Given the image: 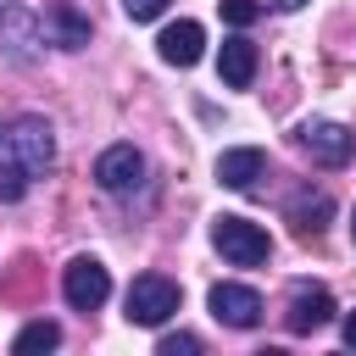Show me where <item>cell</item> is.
Masks as SVG:
<instances>
[{
  "label": "cell",
  "instance_id": "1",
  "mask_svg": "<svg viewBox=\"0 0 356 356\" xmlns=\"http://www.w3.org/2000/svg\"><path fill=\"white\" fill-rule=\"evenodd\" d=\"M211 245H217V256H222L228 267H261V261L273 256L267 228H256V222H250V217H239V211L211 217Z\"/></svg>",
  "mask_w": 356,
  "mask_h": 356
},
{
  "label": "cell",
  "instance_id": "2",
  "mask_svg": "<svg viewBox=\"0 0 356 356\" xmlns=\"http://www.w3.org/2000/svg\"><path fill=\"white\" fill-rule=\"evenodd\" d=\"M178 300H184V295H178L172 278H161V273H139V278L128 284V300H122L128 312H122V317L139 323V328H161L167 317H178Z\"/></svg>",
  "mask_w": 356,
  "mask_h": 356
},
{
  "label": "cell",
  "instance_id": "3",
  "mask_svg": "<svg viewBox=\"0 0 356 356\" xmlns=\"http://www.w3.org/2000/svg\"><path fill=\"white\" fill-rule=\"evenodd\" d=\"M6 150L33 172V178H44L50 167H56V128L39 117V111H22L17 122H11V139H6Z\"/></svg>",
  "mask_w": 356,
  "mask_h": 356
},
{
  "label": "cell",
  "instance_id": "4",
  "mask_svg": "<svg viewBox=\"0 0 356 356\" xmlns=\"http://www.w3.org/2000/svg\"><path fill=\"white\" fill-rule=\"evenodd\" d=\"M95 184H100L106 195H122V200L139 195V189H145V150L128 145V139H122V145H106V150L95 156Z\"/></svg>",
  "mask_w": 356,
  "mask_h": 356
},
{
  "label": "cell",
  "instance_id": "5",
  "mask_svg": "<svg viewBox=\"0 0 356 356\" xmlns=\"http://www.w3.org/2000/svg\"><path fill=\"white\" fill-rule=\"evenodd\" d=\"M61 295H67L72 312H100L106 295H111V273H106V261H100V256H72V261L61 267Z\"/></svg>",
  "mask_w": 356,
  "mask_h": 356
},
{
  "label": "cell",
  "instance_id": "6",
  "mask_svg": "<svg viewBox=\"0 0 356 356\" xmlns=\"http://www.w3.org/2000/svg\"><path fill=\"white\" fill-rule=\"evenodd\" d=\"M295 145L317 161V167H345L350 161V150H356V134L345 128V122H328V117H306L300 128H295Z\"/></svg>",
  "mask_w": 356,
  "mask_h": 356
},
{
  "label": "cell",
  "instance_id": "7",
  "mask_svg": "<svg viewBox=\"0 0 356 356\" xmlns=\"http://www.w3.org/2000/svg\"><path fill=\"white\" fill-rule=\"evenodd\" d=\"M33 22H39V44H56V50H83V44H89V33H95V28H89V17H83L72 0H50Z\"/></svg>",
  "mask_w": 356,
  "mask_h": 356
},
{
  "label": "cell",
  "instance_id": "8",
  "mask_svg": "<svg viewBox=\"0 0 356 356\" xmlns=\"http://www.w3.org/2000/svg\"><path fill=\"white\" fill-rule=\"evenodd\" d=\"M334 295L323 289V284H295L289 289V306H284V328L289 334H317V328H328L334 323Z\"/></svg>",
  "mask_w": 356,
  "mask_h": 356
},
{
  "label": "cell",
  "instance_id": "9",
  "mask_svg": "<svg viewBox=\"0 0 356 356\" xmlns=\"http://www.w3.org/2000/svg\"><path fill=\"white\" fill-rule=\"evenodd\" d=\"M206 306H211V317L222 328H256L261 323V295L250 284H211Z\"/></svg>",
  "mask_w": 356,
  "mask_h": 356
},
{
  "label": "cell",
  "instance_id": "10",
  "mask_svg": "<svg viewBox=\"0 0 356 356\" xmlns=\"http://www.w3.org/2000/svg\"><path fill=\"white\" fill-rule=\"evenodd\" d=\"M284 217H289V228H295L300 239H312V234H323V228H328V217H334V195H328V189L300 184V189L284 200Z\"/></svg>",
  "mask_w": 356,
  "mask_h": 356
},
{
  "label": "cell",
  "instance_id": "11",
  "mask_svg": "<svg viewBox=\"0 0 356 356\" xmlns=\"http://www.w3.org/2000/svg\"><path fill=\"white\" fill-rule=\"evenodd\" d=\"M256 67H261L256 44H250L245 33H228L222 50H217V78H222L228 89H250V83H256Z\"/></svg>",
  "mask_w": 356,
  "mask_h": 356
},
{
  "label": "cell",
  "instance_id": "12",
  "mask_svg": "<svg viewBox=\"0 0 356 356\" xmlns=\"http://www.w3.org/2000/svg\"><path fill=\"white\" fill-rule=\"evenodd\" d=\"M200 50H206V28L189 22V17L172 22V28H161V39H156V56H161L167 67H195Z\"/></svg>",
  "mask_w": 356,
  "mask_h": 356
},
{
  "label": "cell",
  "instance_id": "13",
  "mask_svg": "<svg viewBox=\"0 0 356 356\" xmlns=\"http://www.w3.org/2000/svg\"><path fill=\"white\" fill-rule=\"evenodd\" d=\"M256 178H267V156L256 145H234L217 156V184L222 189H256Z\"/></svg>",
  "mask_w": 356,
  "mask_h": 356
},
{
  "label": "cell",
  "instance_id": "14",
  "mask_svg": "<svg viewBox=\"0 0 356 356\" xmlns=\"http://www.w3.org/2000/svg\"><path fill=\"white\" fill-rule=\"evenodd\" d=\"M56 345H61V323H50V317H33V323L11 339L17 356H39V350H56Z\"/></svg>",
  "mask_w": 356,
  "mask_h": 356
},
{
  "label": "cell",
  "instance_id": "15",
  "mask_svg": "<svg viewBox=\"0 0 356 356\" xmlns=\"http://www.w3.org/2000/svg\"><path fill=\"white\" fill-rule=\"evenodd\" d=\"M28 184H33V172H28L11 150H0V206H17V200L28 195Z\"/></svg>",
  "mask_w": 356,
  "mask_h": 356
},
{
  "label": "cell",
  "instance_id": "16",
  "mask_svg": "<svg viewBox=\"0 0 356 356\" xmlns=\"http://www.w3.org/2000/svg\"><path fill=\"white\" fill-rule=\"evenodd\" d=\"M261 17V0H222V22L228 28H250Z\"/></svg>",
  "mask_w": 356,
  "mask_h": 356
},
{
  "label": "cell",
  "instance_id": "17",
  "mask_svg": "<svg viewBox=\"0 0 356 356\" xmlns=\"http://www.w3.org/2000/svg\"><path fill=\"white\" fill-rule=\"evenodd\" d=\"M156 350H161V356H195V350H200V339L178 328V334H161V345H156Z\"/></svg>",
  "mask_w": 356,
  "mask_h": 356
},
{
  "label": "cell",
  "instance_id": "18",
  "mask_svg": "<svg viewBox=\"0 0 356 356\" xmlns=\"http://www.w3.org/2000/svg\"><path fill=\"white\" fill-rule=\"evenodd\" d=\"M122 11H128L134 22H156V17L167 11V0H122Z\"/></svg>",
  "mask_w": 356,
  "mask_h": 356
},
{
  "label": "cell",
  "instance_id": "19",
  "mask_svg": "<svg viewBox=\"0 0 356 356\" xmlns=\"http://www.w3.org/2000/svg\"><path fill=\"white\" fill-rule=\"evenodd\" d=\"M339 334H345V345L356 350V312H345V323H339Z\"/></svg>",
  "mask_w": 356,
  "mask_h": 356
},
{
  "label": "cell",
  "instance_id": "20",
  "mask_svg": "<svg viewBox=\"0 0 356 356\" xmlns=\"http://www.w3.org/2000/svg\"><path fill=\"white\" fill-rule=\"evenodd\" d=\"M273 6H278V11H300L306 0H273Z\"/></svg>",
  "mask_w": 356,
  "mask_h": 356
},
{
  "label": "cell",
  "instance_id": "21",
  "mask_svg": "<svg viewBox=\"0 0 356 356\" xmlns=\"http://www.w3.org/2000/svg\"><path fill=\"white\" fill-rule=\"evenodd\" d=\"M6 139H11V122H0V150H6Z\"/></svg>",
  "mask_w": 356,
  "mask_h": 356
},
{
  "label": "cell",
  "instance_id": "22",
  "mask_svg": "<svg viewBox=\"0 0 356 356\" xmlns=\"http://www.w3.org/2000/svg\"><path fill=\"white\" fill-rule=\"evenodd\" d=\"M350 239H356V211H350Z\"/></svg>",
  "mask_w": 356,
  "mask_h": 356
},
{
  "label": "cell",
  "instance_id": "23",
  "mask_svg": "<svg viewBox=\"0 0 356 356\" xmlns=\"http://www.w3.org/2000/svg\"><path fill=\"white\" fill-rule=\"evenodd\" d=\"M0 11H6V0H0Z\"/></svg>",
  "mask_w": 356,
  "mask_h": 356
}]
</instances>
